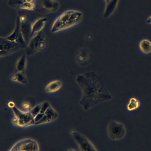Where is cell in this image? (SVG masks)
Instances as JSON below:
<instances>
[{
    "label": "cell",
    "mask_w": 151,
    "mask_h": 151,
    "mask_svg": "<svg viewBox=\"0 0 151 151\" xmlns=\"http://www.w3.org/2000/svg\"><path fill=\"white\" fill-rule=\"evenodd\" d=\"M119 0H111L106 3L103 17L106 18L110 17L113 13L118 5Z\"/></svg>",
    "instance_id": "10"
},
{
    "label": "cell",
    "mask_w": 151,
    "mask_h": 151,
    "mask_svg": "<svg viewBox=\"0 0 151 151\" xmlns=\"http://www.w3.org/2000/svg\"><path fill=\"white\" fill-rule=\"evenodd\" d=\"M20 17L18 16L17 18L14 29L10 35L5 37L7 39L11 41H15L18 37L20 32Z\"/></svg>",
    "instance_id": "12"
},
{
    "label": "cell",
    "mask_w": 151,
    "mask_h": 151,
    "mask_svg": "<svg viewBox=\"0 0 151 151\" xmlns=\"http://www.w3.org/2000/svg\"><path fill=\"white\" fill-rule=\"evenodd\" d=\"M48 19L41 18L36 20L32 25L30 39L37 33L41 31L44 26Z\"/></svg>",
    "instance_id": "9"
},
{
    "label": "cell",
    "mask_w": 151,
    "mask_h": 151,
    "mask_svg": "<svg viewBox=\"0 0 151 151\" xmlns=\"http://www.w3.org/2000/svg\"><path fill=\"white\" fill-rule=\"evenodd\" d=\"M146 22L148 24H151V16L147 19Z\"/></svg>",
    "instance_id": "20"
},
{
    "label": "cell",
    "mask_w": 151,
    "mask_h": 151,
    "mask_svg": "<svg viewBox=\"0 0 151 151\" xmlns=\"http://www.w3.org/2000/svg\"><path fill=\"white\" fill-rule=\"evenodd\" d=\"M140 51L144 54H148L151 52V41L147 39L141 40L138 44Z\"/></svg>",
    "instance_id": "11"
},
{
    "label": "cell",
    "mask_w": 151,
    "mask_h": 151,
    "mask_svg": "<svg viewBox=\"0 0 151 151\" xmlns=\"http://www.w3.org/2000/svg\"><path fill=\"white\" fill-rule=\"evenodd\" d=\"M36 12L41 14H47L57 11L60 6L59 3L56 0H33Z\"/></svg>",
    "instance_id": "4"
},
{
    "label": "cell",
    "mask_w": 151,
    "mask_h": 151,
    "mask_svg": "<svg viewBox=\"0 0 151 151\" xmlns=\"http://www.w3.org/2000/svg\"><path fill=\"white\" fill-rule=\"evenodd\" d=\"M26 63V56L25 55H23L20 57L16 63V72H25Z\"/></svg>",
    "instance_id": "15"
},
{
    "label": "cell",
    "mask_w": 151,
    "mask_h": 151,
    "mask_svg": "<svg viewBox=\"0 0 151 151\" xmlns=\"http://www.w3.org/2000/svg\"><path fill=\"white\" fill-rule=\"evenodd\" d=\"M110 0H104V1H105V3H107V2H108V1H109Z\"/></svg>",
    "instance_id": "22"
},
{
    "label": "cell",
    "mask_w": 151,
    "mask_h": 151,
    "mask_svg": "<svg viewBox=\"0 0 151 151\" xmlns=\"http://www.w3.org/2000/svg\"><path fill=\"white\" fill-rule=\"evenodd\" d=\"M82 17L83 14L80 11L66 10L56 19L52 25L51 32L55 33L73 26L80 22Z\"/></svg>",
    "instance_id": "2"
},
{
    "label": "cell",
    "mask_w": 151,
    "mask_h": 151,
    "mask_svg": "<svg viewBox=\"0 0 151 151\" xmlns=\"http://www.w3.org/2000/svg\"><path fill=\"white\" fill-rule=\"evenodd\" d=\"M20 8L30 10H35V7L33 4L32 2H27L23 4L20 6Z\"/></svg>",
    "instance_id": "19"
},
{
    "label": "cell",
    "mask_w": 151,
    "mask_h": 151,
    "mask_svg": "<svg viewBox=\"0 0 151 151\" xmlns=\"http://www.w3.org/2000/svg\"><path fill=\"white\" fill-rule=\"evenodd\" d=\"M48 41L42 31L33 37L26 47V53L28 56H31L43 50L47 47Z\"/></svg>",
    "instance_id": "3"
},
{
    "label": "cell",
    "mask_w": 151,
    "mask_h": 151,
    "mask_svg": "<svg viewBox=\"0 0 151 151\" xmlns=\"http://www.w3.org/2000/svg\"><path fill=\"white\" fill-rule=\"evenodd\" d=\"M139 105V102L136 99L132 98L130 99L129 103L127 104V109L128 111H133L137 109Z\"/></svg>",
    "instance_id": "17"
},
{
    "label": "cell",
    "mask_w": 151,
    "mask_h": 151,
    "mask_svg": "<svg viewBox=\"0 0 151 151\" xmlns=\"http://www.w3.org/2000/svg\"><path fill=\"white\" fill-rule=\"evenodd\" d=\"M71 133L80 151L98 150L92 142L84 135L74 130H72Z\"/></svg>",
    "instance_id": "7"
},
{
    "label": "cell",
    "mask_w": 151,
    "mask_h": 151,
    "mask_svg": "<svg viewBox=\"0 0 151 151\" xmlns=\"http://www.w3.org/2000/svg\"><path fill=\"white\" fill-rule=\"evenodd\" d=\"M76 81L82 93L79 103L85 110L112 98L100 79L93 72L78 75Z\"/></svg>",
    "instance_id": "1"
},
{
    "label": "cell",
    "mask_w": 151,
    "mask_h": 151,
    "mask_svg": "<svg viewBox=\"0 0 151 151\" xmlns=\"http://www.w3.org/2000/svg\"><path fill=\"white\" fill-rule=\"evenodd\" d=\"M10 78L13 81L22 84H26L27 83V78L24 72H15L11 75Z\"/></svg>",
    "instance_id": "13"
},
{
    "label": "cell",
    "mask_w": 151,
    "mask_h": 151,
    "mask_svg": "<svg viewBox=\"0 0 151 151\" xmlns=\"http://www.w3.org/2000/svg\"><path fill=\"white\" fill-rule=\"evenodd\" d=\"M87 44L84 48L82 49L80 53L77 55V60L78 62L81 64H86L89 57L88 52L87 50Z\"/></svg>",
    "instance_id": "16"
},
{
    "label": "cell",
    "mask_w": 151,
    "mask_h": 151,
    "mask_svg": "<svg viewBox=\"0 0 151 151\" xmlns=\"http://www.w3.org/2000/svg\"><path fill=\"white\" fill-rule=\"evenodd\" d=\"M20 17V32L27 45L30 40L32 25L25 17Z\"/></svg>",
    "instance_id": "8"
},
{
    "label": "cell",
    "mask_w": 151,
    "mask_h": 151,
    "mask_svg": "<svg viewBox=\"0 0 151 151\" xmlns=\"http://www.w3.org/2000/svg\"><path fill=\"white\" fill-rule=\"evenodd\" d=\"M26 2H32L33 0H25Z\"/></svg>",
    "instance_id": "21"
},
{
    "label": "cell",
    "mask_w": 151,
    "mask_h": 151,
    "mask_svg": "<svg viewBox=\"0 0 151 151\" xmlns=\"http://www.w3.org/2000/svg\"><path fill=\"white\" fill-rule=\"evenodd\" d=\"M25 0H9L8 4L9 6L14 8H20L21 6L25 2Z\"/></svg>",
    "instance_id": "18"
},
{
    "label": "cell",
    "mask_w": 151,
    "mask_h": 151,
    "mask_svg": "<svg viewBox=\"0 0 151 151\" xmlns=\"http://www.w3.org/2000/svg\"><path fill=\"white\" fill-rule=\"evenodd\" d=\"M107 132L111 139L119 140L121 139L124 137L126 130L122 123L115 120H112L108 125Z\"/></svg>",
    "instance_id": "6"
},
{
    "label": "cell",
    "mask_w": 151,
    "mask_h": 151,
    "mask_svg": "<svg viewBox=\"0 0 151 151\" xmlns=\"http://www.w3.org/2000/svg\"><path fill=\"white\" fill-rule=\"evenodd\" d=\"M62 83L60 80L53 81L50 83L46 86L45 91L47 92L52 93L59 90L62 86Z\"/></svg>",
    "instance_id": "14"
},
{
    "label": "cell",
    "mask_w": 151,
    "mask_h": 151,
    "mask_svg": "<svg viewBox=\"0 0 151 151\" xmlns=\"http://www.w3.org/2000/svg\"><path fill=\"white\" fill-rule=\"evenodd\" d=\"M25 48L15 41L7 39L5 37H0V56L9 55Z\"/></svg>",
    "instance_id": "5"
}]
</instances>
